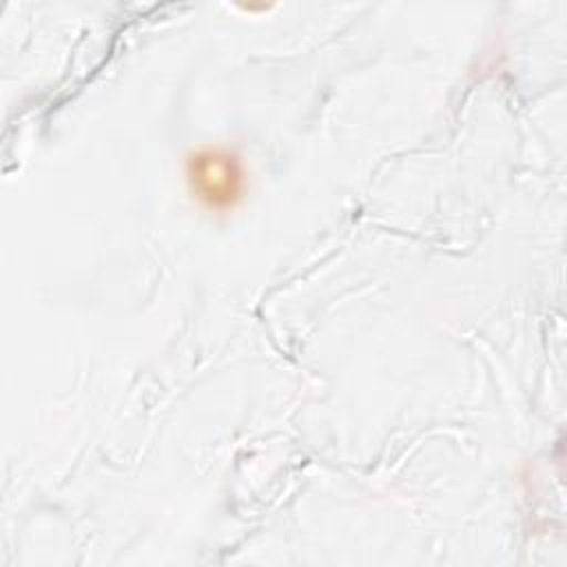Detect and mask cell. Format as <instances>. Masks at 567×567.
Listing matches in <instances>:
<instances>
[{
    "mask_svg": "<svg viewBox=\"0 0 567 567\" xmlns=\"http://www.w3.org/2000/svg\"><path fill=\"white\" fill-rule=\"evenodd\" d=\"M184 179L195 204L213 215L233 213L248 193L244 157L226 144H202L184 159Z\"/></svg>",
    "mask_w": 567,
    "mask_h": 567,
    "instance_id": "obj_1",
    "label": "cell"
}]
</instances>
